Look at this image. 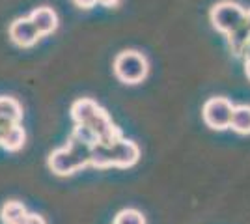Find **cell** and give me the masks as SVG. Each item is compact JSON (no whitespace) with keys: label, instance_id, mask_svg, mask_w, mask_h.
Masks as SVG:
<instances>
[{"label":"cell","instance_id":"cell-19","mask_svg":"<svg viewBox=\"0 0 250 224\" xmlns=\"http://www.w3.org/2000/svg\"><path fill=\"white\" fill-rule=\"evenodd\" d=\"M24 224H45V219L40 217V215H36V213H28Z\"/></svg>","mask_w":250,"mask_h":224},{"label":"cell","instance_id":"cell-13","mask_svg":"<svg viewBox=\"0 0 250 224\" xmlns=\"http://www.w3.org/2000/svg\"><path fill=\"white\" fill-rule=\"evenodd\" d=\"M249 41H250V28L247 26V22H245L241 28H237L235 32H231L228 36L229 51L235 54V56H243Z\"/></svg>","mask_w":250,"mask_h":224},{"label":"cell","instance_id":"cell-15","mask_svg":"<svg viewBox=\"0 0 250 224\" xmlns=\"http://www.w3.org/2000/svg\"><path fill=\"white\" fill-rule=\"evenodd\" d=\"M0 116L10 120L11 123H19L22 118V108L17 99L8 96H0Z\"/></svg>","mask_w":250,"mask_h":224},{"label":"cell","instance_id":"cell-4","mask_svg":"<svg viewBox=\"0 0 250 224\" xmlns=\"http://www.w3.org/2000/svg\"><path fill=\"white\" fill-rule=\"evenodd\" d=\"M8 34H10V40L17 47H32L36 45L38 40L42 38V34L38 32V28L34 26V22L28 19V17H21V19H15V21L10 24L8 28Z\"/></svg>","mask_w":250,"mask_h":224},{"label":"cell","instance_id":"cell-23","mask_svg":"<svg viewBox=\"0 0 250 224\" xmlns=\"http://www.w3.org/2000/svg\"><path fill=\"white\" fill-rule=\"evenodd\" d=\"M245 73H247V79L250 81V60L245 62Z\"/></svg>","mask_w":250,"mask_h":224},{"label":"cell","instance_id":"cell-12","mask_svg":"<svg viewBox=\"0 0 250 224\" xmlns=\"http://www.w3.org/2000/svg\"><path fill=\"white\" fill-rule=\"evenodd\" d=\"M24 140H26V133H24V129L17 123V125H13V127L0 139V146L4 149H8V151H19V149L24 146Z\"/></svg>","mask_w":250,"mask_h":224},{"label":"cell","instance_id":"cell-18","mask_svg":"<svg viewBox=\"0 0 250 224\" xmlns=\"http://www.w3.org/2000/svg\"><path fill=\"white\" fill-rule=\"evenodd\" d=\"M71 135H75L79 140H83V142L90 144V146H95V144L99 142V140H97V135H95L94 129L90 127V125H75Z\"/></svg>","mask_w":250,"mask_h":224},{"label":"cell","instance_id":"cell-8","mask_svg":"<svg viewBox=\"0 0 250 224\" xmlns=\"http://www.w3.org/2000/svg\"><path fill=\"white\" fill-rule=\"evenodd\" d=\"M28 19L34 22V26L38 28V32L42 36H47V34H52L58 26V15L56 11L49 8V6H42V8H36L28 15Z\"/></svg>","mask_w":250,"mask_h":224},{"label":"cell","instance_id":"cell-24","mask_svg":"<svg viewBox=\"0 0 250 224\" xmlns=\"http://www.w3.org/2000/svg\"><path fill=\"white\" fill-rule=\"evenodd\" d=\"M247 26L250 28V10H247Z\"/></svg>","mask_w":250,"mask_h":224},{"label":"cell","instance_id":"cell-5","mask_svg":"<svg viewBox=\"0 0 250 224\" xmlns=\"http://www.w3.org/2000/svg\"><path fill=\"white\" fill-rule=\"evenodd\" d=\"M140 157V149L133 140L122 139L116 140L114 144H110V163L112 166L120 168H129L136 164V161Z\"/></svg>","mask_w":250,"mask_h":224},{"label":"cell","instance_id":"cell-10","mask_svg":"<svg viewBox=\"0 0 250 224\" xmlns=\"http://www.w3.org/2000/svg\"><path fill=\"white\" fill-rule=\"evenodd\" d=\"M65 148L69 149V153L73 155V159L77 161L79 168H84V166H88V164L92 163V146L83 142V140H79L75 135H71V137L67 139Z\"/></svg>","mask_w":250,"mask_h":224},{"label":"cell","instance_id":"cell-16","mask_svg":"<svg viewBox=\"0 0 250 224\" xmlns=\"http://www.w3.org/2000/svg\"><path fill=\"white\" fill-rule=\"evenodd\" d=\"M92 166L95 168H108L112 166L110 163V144H101L97 142L95 146H92Z\"/></svg>","mask_w":250,"mask_h":224},{"label":"cell","instance_id":"cell-7","mask_svg":"<svg viewBox=\"0 0 250 224\" xmlns=\"http://www.w3.org/2000/svg\"><path fill=\"white\" fill-rule=\"evenodd\" d=\"M49 168L56 176H71L77 170H81L79 164H77V161L73 159V155L69 153V149L65 148V146L54 149L51 155H49Z\"/></svg>","mask_w":250,"mask_h":224},{"label":"cell","instance_id":"cell-3","mask_svg":"<svg viewBox=\"0 0 250 224\" xmlns=\"http://www.w3.org/2000/svg\"><path fill=\"white\" fill-rule=\"evenodd\" d=\"M233 105L226 97H211L206 101L202 108V116L206 125L215 131H222L231 125V116H233Z\"/></svg>","mask_w":250,"mask_h":224},{"label":"cell","instance_id":"cell-11","mask_svg":"<svg viewBox=\"0 0 250 224\" xmlns=\"http://www.w3.org/2000/svg\"><path fill=\"white\" fill-rule=\"evenodd\" d=\"M26 207L17 200H10L2 205V211H0V219L4 224H24L26 221Z\"/></svg>","mask_w":250,"mask_h":224},{"label":"cell","instance_id":"cell-6","mask_svg":"<svg viewBox=\"0 0 250 224\" xmlns=\"http://www.w3.org/2000/svg\"><path fill=\"white\" fill-rule=\"evenodd\" d=\"M88 125L94 129V133L97 135V140L101 144H114L116 140L122 139V131L112 123L108 112L103 110V108H99V112L95 114V118Z\"/></svg>","mask_w":250,"mask_h":224},{"label":"cell","instance_id":"cell-2","mask_svg":"<svg viewBox=\"0 0 250 224\" xmlns=\"http://www.w3.org/2000/svg\"><path fill=\"white\" fill-rule=\"evenodd\" d=\"M211 22L219 32L229 36L247 22V10L235 2H219L211 10Z\"/></svg>","mask_w":250,"mask_h":224},{"label":"cell","instance_id":"cell-14","mask_svg":"<svg viewBox=\"0 0 250 224\" xmlns=\"http://www.w3.org/2000/svg\"><path fill=\"white\" fill-rule=\"evenodd\" d=\"M229 127L239 135H250V105H239L233 108Z\"/></svg>","mask_w":250,"mask_h":224},{"label":"cell","instance_id":"cell-9","mask_svg":"<svg viewBox=\"0 0 250 224\" xmlns=\"http://www.w3.org/2000/svg\"><path fill=\"white\" fill-rule=\"evenodd\" d=\"M99 105L95 103L94 99H77L71 105V118H73L75 125H88L92 120L95 118V114L99 112Z\"/></svg>","mask_w":250,"mask_h":224},{"label":"cell","instance_id":"cell-17","mask_svg":"<svg viewBox=\"0 0 250 224\" xmlns=\"http://www.w3.org/2000/svg\"><path fill=\"white\" fill-rule=\"evenodd\" d=\"M114 224H146V219L136 209H122L116 215Z\"/></svg>","mask_w":250,"mask_h":224},{"label":"cell","instance_id":"cell-20","mask_svg":"<svg viewBox=\"0 0 250 224\" xmlns=\"http://www.w3.org/2000/svg\"><path fill=\"white\" fill-rule=\"evenodd\" d=\"M75 6H79V8H84V10H88V8H94L95 4H97V0H73Z\"/></svg>","mask_w":250,"mask_h":224},{"label":"cell","instance_id":"cell-21","mask_svg":"<svg viewBox=\"0 0 250 224\" xmlns=\"http://www.w3.org/2000/svg\"><path fill=\"white\" fill-rule=\"evenodd\" d=\"M120 0H97V4H101V6H106V8H112L116 6Z\"/></svg>","mask_w":250,"mask_h":224},{"label":"cell","instance_id":"cell-22","mask_svg":"<svg viewBox=\"0 0 250 224\" xmlns=\"http://www.w3.org/2000/svg\"><path fill=\"white\" fill-rule=\"evenodd\" d=\"M243 56H245V62H247V60H250V41H249V45H247V49H245Z\"/></svg>","mask_w":250,"mask_h":224},{"label":"cell","instance_id":"cell-1","mask_svg":"<svg viewBox=\"0 0 250 224\" xmlns=\"http://www.w3.org/2000/svg\"><path fill=\"white\" fill-rule=\"evenodd\" d=\"M114 75L125 84H138L146 79L147 60L138 51H122L114 58Z\"/></svg>","mask_w":250,"mask_h":224}]
</instances>
